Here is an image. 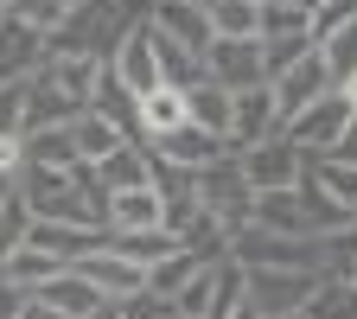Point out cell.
Listing matches in <instances>:
<instances>
[{
	"label": "cell",
	"mask_w": 357,
	"mask_h": 319,
	"mask_svg": "<svg viewBox=\"0 0 357 319\" xmlns=\"http://www.w3.org/2000/svg\"><path fill=\"white\" fill-rule=\"evenodd\" d=\"M204 255L198 249H166L160 262H147V294H160V300H172L178 294V281H185L192 275V268H198Z\"/></svg>",
	"instance_id": "27"
},
{
	"label": "cell",
	"mask_w": 357,
	"mask_h": 319,
	"mask_svg": "<svg viewBox=\"0 0 357 319\" xmlns=\"http://www.w3.org/2000/svg\"><path fill=\"white\" fill-rule=\"evenodd\" d=\"M294 32H306V13H300V7H281V0H261L255 38H294Z\"/></svg>",
	"instance_id": "31"
},
{
	"label": "cell",
	"mask_w": 357,
	"mask_h": 319,
	"mask_svg": "<svg viewBox=\"0 0 357 319\" xmlns=\"http://www.w3.org/2000/svg\"><path fill=\"white\" fill-rule=\"evenodd\" d=\"M58 268H70L64 255H52V249H38V243H20L7 262H0V288H13V294H32L38 281H52Z\"/></svg>",
	"instance_id": "19"
},
{
	"label": "cell",
	"mask_w": 357,
	"mask_h": 319,
	"mask_svg": "<svg viewBox=\"0 0 357 319\" xmlns=\"http://www.w3.org/2000/svg\"><path fill=\"white\" fill-rule=\"evenodd\" d=\"M70 268H77V275H83L89 288H96L102 300H128V294H141V288H147V268L134 262V255H121L109 237H102L96 249H83Z\"/></svg>",
	"instance_id": "8"
},
{
	"label": "cell",
	"mask_w": 357,
	"mask_h": 319,
	"mask_svg": "<svg viewBox=\"0 0 357 319\" xmlns=\"http://www.w3.org/2000/svg\"><path fill=\"white\" fill-rule=\"evenodd\" d=\"M230 319H261V313H255V306H249V300H243V306H236V313H230Z\"/></svg>",
	"instance_id": "38"
},
{
	"label": "cell",
	"mask_w": 357,
	"mask_h": 319,
	"mask_svg": "<svg viewBox=\"0 0 357 319\" xmlns=\"http://www.w3.org/2000/svg\"><path fill=\"white\" fill-rule=\"evenodd\" d=\"M351 20H357V0H319V7L306 13V38L319 45L326 32H338V26H351Z\"/></svg>",
	"instance_id": "30"
},
{
	"label": "cell",
	"mask_w": 357,
	"mask_h": 319,
	"mask_svg": "<svg viewBox=\"0 0 357 319\" xmlns=\"http://www.w3.org/2000/svg\"><path fill=\"white\" fill-rule=\"evenodd\" d=\"M147 26L178 38L185 52H204L211 45V20H204V0H147Z\"/></svg>",
	"instance_id": "15"
},
{
	"label": "cell",
	"mask_w": 357,
	"mask_h": 319,
	"mask_svg": "<svg viewBox=\"0 0 357 319\" xmlns=\"http://www.w3.org/2000/svg\"><path fill=\"white\" fill-rule=\"evenodd\" d=\"M109 77L128 83L134 96H147V89L160 83V38H153L147 20H134V26L115 38V52H109Z\"/></svg>",
	"instance_id": "9"
},
{
	"label": "cell",
	"mask_w": 357,
	"mask_h": 319,
	"mask_svg": "<svg viewBox=\"0 0 357 319\" xmlns=\"http://www.w3.org/2000/svg\"><path fill=\"white\" fill-rule=\"evenodd\" d=\"M281 7H300V13H312V7H319V0H281Z\"/></svg>",
	"instance_id": "39"
},
{
	"label": "cell",
	"mask_w": 357,
	"mask_h": 319,
	"mask_svg": "<svg viewBox=\"0 0 357 319\" xmlns=\"http://www.w3.org/2000/svg\"><path fill=\"white\" fill-rule=\"evenodd\" d=\"M178 121H185V89L153 83L147 96H134V134H141V141H160V134H172Z\"/></svg>",
	"instance_id": "18"
},
{
	"label": "cell",
	"mask_w": 357,
	"mask_h": 319,
	"mask_svg": "<svg viewBox=\"0 0 357 319\" xmlns=\"http://www.w3.org/2000/svg\"><path fill=\"white\" fill-rule=\"evenodd\" d=\"M319 275H326V268H243V300H249L261 319H275V313H300Z\"/></svg>",
	"instance_id": "5"
},
{
	"label": "cell",
	"mask_w": 357,
	"mask_h": 319,
	"mask_svg": "<svg viewBox=\"0 0 357 319\" xmlns=\"http://www.w3.org/2000/svg\"><path fill=\"white\" fill-rule=\"evenodd\" d=\"M26 77H7V83H0V134H20L26 128Z\"/></svg>",
	"instance_id": "33"
},
{
	"label": "cell",
	"mask_w": 357,
	"mask_h": 319,
	"mask_svg": "<svg viewBox=\"0 0 357 319\" xmlns=\"http://www.w3.org/2000/svg\"><path fill=\"white\" fill-rule=\"evenodd\" d=\"M89 179H96L102 192H121V186H153V154H147V141H121L115 154L89 160Z\"/></svg>",
	"instance_id": "17"
},
{
	"label": "cell",
	"mask_w": 357,
	"mask_h": 319,
	"mask_svg": "<svg viewBox=\"0 0 357 319\" xmlns=\"http://www.w3.org/2000/svg\"><path fill=\"white\" fill-rule=\"evenodd\" d=\"M38 58H45V38H38V32H26L20 20L0 13V83H7V77H26Z\"/></svg>",
	"instance_id": "22"
},
{
	"label": "cell",
	"mask_w": 357,
	"mask_h": 319,
	"mask_svg": "<svg viewBox=\"0 0 357 319\" xmlns=\"http://www.w3.org/2000/svg\"><path fill=\"white\" fill-rule=\"evenodd\" d=\"M32 71H38L45 83H52L70 109H89V103H96V83H102V71H109V58H96V52H52V45H45V58H38Z\"/></svg>",
	"instance_id": "6"
},
{
	"label": "cell",
	"mask_w": 357,
	"mask_h": 319,
	"mask_svg": "<svg viewBox=\"0 0 357 319\" xmlns=\"http://www.w3.org/2000/svg\"><path fill=\"white\" fill-rule=\"evenodd\" d=\"M338 96H344V103H351V109H357V71H351V77H344V83H338Z\"/></svg>",
	"instance_id": "37"
},
{
	"label": "cell",
	"mask_w": 357,
	"mask_h": 319,
	"mask_svg": "<svg viewBox=\"0 0 357 319\" xmlns=\"http://www.w3.org/2000/svg\"><path fill=\"white\" fill-rule=\"evenodd\" d=\"M300 319H357V281L351 275H326L312 281V294H306V306H300Z\"/></svg>",
	"instance_id": "21"
},
{
	"label": "cell",
	"mask_w": 357,
	"mask_h": 319,
	"mask_svg": "<svg viewBox=\"0 0 357 319\" xmlns=\"http://www.w3.org/2000/svg\"><path fill=\"white\" fill-rule=\"evenodd\" d=\"M344 121H351V103L338 96V89H326V96H312L306 109H294L281 121V134H287L300 154H332V141L344 134Z\"/></svg>",
	"instance_id": "7"
},
{
	"label": "cell",
	"mask_w": 357,
	"mask_h": 319,
	"mask_svg": "<svg viewBox=\"0 0 357 319\" xmlns=\"http://www.w3.org/2000/svg\"><path fill=\"white\" fill-rule=\"evenodd\" d=\"M306 172L319 179V186L357 217V166H344V160H332V154H306Z\"/></svg>",
	"instance_id": "26"
},
{
	"label": "cell",
	"mask_w": 357,
	"mask_h": 319,
	"mask_svg": "<svg viewBox=\"0 0 357 319\" xmlns=\"http://www.w3.org/2000/svg\"><path fill=\"white\" fill-rule=\"evenodd\" d=\"M7 20H20V26H26V32H38V38H52V32L70 20V7H64V0H13Z\"/></svg>",
	"instance_id": "29"
},
{
	"label": "cell",
	"mask_w": 357,
	"mask_h": 319,
	"mask_svg": "<svg viewBox=\"0 0 357 319\" xmlns=\"http://www.w3.org/2000/svg\"><path fill=\"white\" fill-rule=\"evenodd\" d=\"M312 52L326 58V77H332V89H338V83L357 71V20H351V26H338V32H326Z\"/></svg>",
	"instance_id": "28"
},
{
	"label": "cell",
	"mask_w": 357,
	"mask_h": 319,
	"mask_svg": "<svg viewBox=\"0 0 357 319\" xmlns=\"http://www.w3.org/2000/svg\"><path fill=\"white\" fill-rule=\"evenodd\" d=\"M26 223H32V211H26V198L13 192L7 205H0V262H7V255L26 243Z\"/></svg>",
	"instance_id": "32"
},
{
	"label": "cell",
	"mask_w": 357,
	"mask_h": 319,
	"mask_svg": "<svg viewBox=\"0 0 357 319\" xmlns=\"http://www.w3.org/2000/svg\"><path fill=\"white\" fill-rule=\"evenodd\" d=\"M121 141H134V134L128 128H115L102 109H77L70 115V147H77V160L89 166V160H102V154H115Z\"/></svg>",
	"instance_id": "20"
},
{
	"label": "cell",
	"mask_w": 357,
	"mask_h": 319,
	"mask_svg": "<svg viewBox=\"0 0 357 319\" xmlns=\"http://www.w3.org/2000/svg\"><path fill=\"white\" fill-rule=\"evenodd\" d=\"M185 121H198V128L223 134V128H230V89L211 83V77H198V83L185 89Z\"/></svg>",
	"instance_id": "25"
},
{
	"label": "cell",
	"mask_w": 357,
	"mask_h": 319,
	"mask_svg": "<svg viewBox=\"0 0 357 319\" xmlns=\"http://www.w3.org/2000/svg\"><path fill=\"white\" fill-rule=\"evenodd\" d=\"M102 230H166V198L153 186L102 192Z\"/></svg>",
	"instance_id": "12"
},
{
	"label": "cell",
	"mask_w": 357,
	"mask_h": 319,
	"mask_svg": "<svg viewBox=\"0 0 357 319\" xmlns=\"http://www.w3.org/2000/svg\"><path fill=\"white\" fill-rule=\"evenodd\" d=\"M249 223H261V230H281V237H312V217H306L300 186L255 192V198H249Z\"/></svg>",
	"instance_id": "16"
},
{
	"label": "cell",
	"mask_w": 357,
	"mask_h": 319,
	"mask_svg": "<svg viewBox=\"0 0 357 319\" xmlns=\"http://www.w3.org/2000/svg\"><path fill=\"white\" fill-rule=\"evenodd\" d=\"M20 147H26V166H83L77 147H70V121L26 128V134H20Z\"/></svg>",
	"instance_id": "23"
},
{
	"label": "cell",
	"mask_w": 357,
	"mask_h": 319,
	"mask_svg": "<svg viewBox=\"0 0 357 319\" xmlns=\"http://www.w3.org/2000/svg\"><path fill=\"white\" fill-rule=\"evenodd\" d=\"M230 255L243 268H326V237H281L261 223H243L230 237Z\"/></svg>",
	"instance_id": "2"
},
{
	"label": "cell",
	"mask_w": 357,
	"mask_h": 319,
	"mask_svg": "<svg viewBox=\"0 0 357 319\" xmlns=\"http://www.w3.org/2000/svg\"><path fill=\"white\" fill-rule=\"evenodd\" d=\"M300 52H312V38H306V32H294V38H261V64H268V77L287 71Z\"/></svg>",
	"instance_id": "34"
},
{
	"label": "cell",
	"mask_w": 357,
	"mask_h": 319,
	"mask_svg": "<svg viewBox=\"0 0 357 319\" xmlns=\"http://www.w3.org/2000/svg\"><path fill=\"white\" fill-rule=\"evenodd\" d=\"M332 160H344V166H357V109H351V121H344V134L332 141Z\"/></svg>",
	"instance_id": "35"
},
{
	"label": "cell",
	"mask_w": 357,
	"mask_h": 319,
	"mask_svg": "<svg viewBox=\"0 0 357 319\" xmlns=\"http://www.w3.org/2000/svg\"><path fill=\"white\" fill-rule=\"evenodd\" d=\"M192 192H198V205H204L230 237L249 223V198H255V192H249V179H243L236 154H217L211 166H198V172H192Z\"/></svg>",
	"instance_id": "3"
},
{
	"label": "cell",
	"mask_w": 357,
	"mask_h": 319,
	"mask_svg": "<svg viewBox=\"0 0 357 319\" xmlns=\"http://www.w3.org/2000/svg\"><path fill=\"white\" fill-rule=\"evenodd\" d=\"M147 154H153V160H172V166H185V172H198V166H211L217 154H230V141H223V134H211V128H198V121H178L172 134L147 141Z\"/></svg>",
	"instance_id": "13"
},
{
	"label": "cell",
	"mask_w": 357,
	"mask_h": 319,
	"mask_svg": "<svg viewBox=\"0 0 357 319\" xmlns=\"http://www.w3.org/2000/svg\"><path fill=\"white\" fill-rule=\"evenodd\" d=\"M7 7H13V0H0V13H7Z\"/></svg>",
	"instance_id": "42"
},
{
	"label": "cell",
	"mask_w": 357,
	"mask_h": 319,
	"mask_svg": "<svg viewBox=\"0 0 357 319\" xmlns=\"http://www.w3.org/2000/svg\"><path fill=\"white\" fill-rule=\"evenodd\" d=\"M344 275H351V281H357V249H351V255H344Z\"/></svg>",
	"instance_id": "40"
},
{
	"label": "cell",
	"mask_w": 357,
	"mask_h": 319,
	"mask_svg": "<svg viewBox=\"0 0 357 319\" xmlns=\"http://www.w3.org/2000/svg\"><path fill=\"white\" fill-rule=\"evenodd\" d=\"M64 7H70V13H77V7H89V0H64Z\"/></svg>",
	"instance_id": "41"
},
{
	"label": "cell",
	"mask_w": 357,
	"mask_h": 319,
	"mask_svg": "<svg viewBox=\"0 0 357 319\" xmlns=\"http://www.w3.org/2000/svg\"><path fill=\"white\" fill-rule=\"evenodd\" d=\"M211 38H255L261 26V0H204Z\"/></svg>",
	"instance_id": "24"
},
{
	"label": "cell",
	"mask_w": 357,
	"mask_h": 319,
	"mask_svg": "<svg viewBox=\"0 0 357 319\" xmlns=\"http://www.w3.org/2000/svg\"><path fill=\"white\" fill-rule=\"evenodd\" d=\"M83 319H121V300H96V306H89Z\"/></svg>",
	"instance_id": "36"
},
{
	"label": "cell",
	"mask_w": 357,
	"mask_h": 319,
	"mask_svg": "<svg viewBox=\"0 0 357 319\" xmlns=\"http://www.w3.org/2000/svg\"><path fill=\"white\" fill-rule=\"evenodd\" d=\"M230 154H236V166H243V179H249V192L300 186V172H306V154L287 141L281 128H275V134H261V141H249V147H230Z\"/></svg>",
	"instance_id": "4"
},
{
	"label": "cell",
	"mask_w": 357,
	"mask_h": 319,
	"mask_svg": "<svg viewBox=\"0 0 357 319\" xmlns=\"http://www.w3.org/2000/svg\"><path fill=\"white\" fill-rule=\"evenodd\" d=\"M275 128H281V103H275L268 83L230 89V128H223L230 147H249V141H261V134H275Z\"/></svg>",
	"instance_id": "11"
},
{
	"label": "cell",
	"mask_w": 357,
	"mask_h": 319,
	"mask_svg": "<svg viewBox=\"0 0 357 319\" xmlns=\"http://www.w3.org/2000/svg\"><path fill=\"white\" fill-rule=\"evenodd\" d=\"M204 77H211V83H223V89L268 83L261 38H211V45H204Z\"/></svg>",
	"instance_id": "10"
},
{
	"label": "cell",
	"mask_w": 357,
	"mask_h": 319,
	"mask_svg": "<svg viewBox=\"0 0 357 319\" xmlns=\"http://www.w3.org/2000/svg\"><path fill=\"white\" fill-rule=\"evenodd\" d=\"M268 89H275L281 121H287L294 109H306L312 96H326V89H332V77H326V58H319V52H300L287 71H275V77H268Z\"/></svg>",
	"instance_id": "14"
},
{
	"label": "cell",
	"mask_w": 357,
	"mask_h": 319,
	"mask_svg": "<svg viewBox=\"0 0 357 319\" xmlns=\"http://www.w3.org/2000/svg\"><path fill=\"white\" fill-rule=\"evenodd\" d=\"M20 198L45 223H77V230H102V186L89 166H20Z\"/></svg>",
	"instance_id": "1"
}]
</instances>
